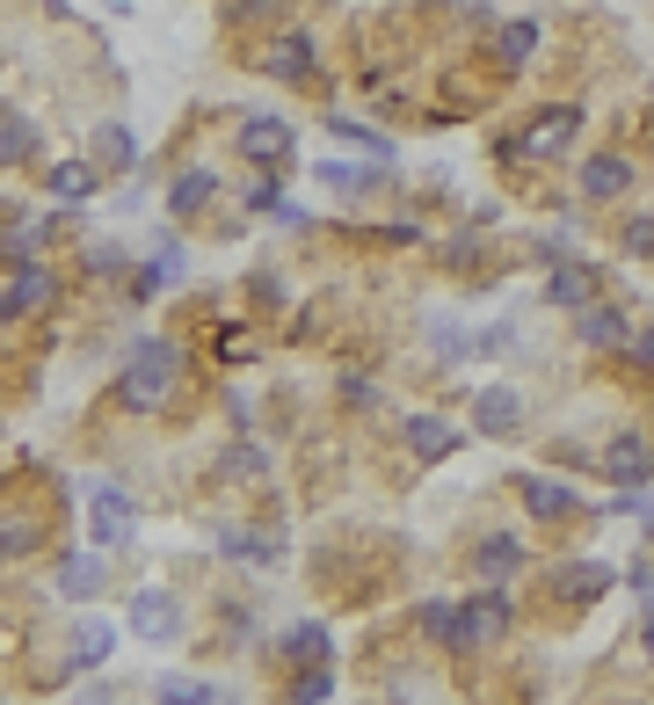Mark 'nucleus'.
I'll list each match as a JSON object with an SVG mask.
<instances>
[{
	"mask_svg": "<svg viewBox=\"0 0 654 705\" xmlns=\"http://www.w3.org/2000/svg\"><path fill=\"white\" fill-rule=\"evenodd\" d=\"M168 386H175V342H161V335L131 342V364H124V400H131V408H161V400H168Z\"/></svg>",
	"mask_w": 654,
	"mask_h": 705,
	"instance_id": "nucleus-1",
	"label": "nucleus"
},
{
	"mask_svg": "<svg viewBox=\"0 0 654 705\" xmlns=\"http://www.w3.org/2000/svg\"><path fill=\"white\" fill-rule=\"evenodd\" d=\"M88 524H95V538L102 546H124V538L139 531V516H131V495H124V487H110V480H95L88 487Z\"/></svg>",
	"mask_w": 654,
	"mask_h": 705,
	"instance_id": "nucleus-2",
	"label": "nucleus"
},
{
	"mask_svg": "<svg viewBox=\"0 0 654 705\" xmlns=\"http://www.w3.org/2000/svg\"><path fill=\"white\" fill-rule=\"evenodd\" d=\"M502 626H509V604H502V597H480V604L451 611V626H444V640H451V648H473V640H495Z\"/></svg>",
	"mask_w": 654,
	"mask_h": 705,
	"instance_id": "nucleus-3",
	"label": "nucleus"
},
{
	"mask_svg": "<svg viewBox=\"0 0 654 705\" xmlns=\"http://www.w3.org/2000/svg\"><path fill=\"white\" fill-rule=\"evenodd\" d=\"M175 626H182V611H175L168 589H139L131 597V632L139 640H175Z\"/></svg>",
	"mask_w": 654,
	"mask_h": 705,
	"instance_id": "nucleus-4",
	"label": "nucleus"
},
{
	"mask_svg": "<svg viewBox=\"0 0 654 705\" xmlns=\"http://www.w3.org/2000/svg\"><path fill=\"white\" fill-rule=\"evenodd\" d=\"M241 153H247V161H262V168H269V161H284V153H291V124L247 117V124H241Z\"/></svg>",
	"mask_w": 654,
	"mask_h": 705,
	"instance_id": "nucleus-5",
	"label": "nucleus"
},
{
	"mask_svg": "<svg viewBox=\"0 0 654 705\" xmlns=\"http://www.w3.org/2000/svg\"><path fill=\"white\" fill-rule=\"evenodd\" d=\"M575 131H581V110H553L546 124H531V131H524V146H502V153H509V161H516V153H560Z\"/></svg>",
	"mask_w": 654,
	"mask_h": 705,
	"instance_id": "nucleus-6",
	"label": "nucleus"
},
{
	"mask_svg": "<svg viewBox=\"0 0 654 705\" xmlns=\"http://www.w3.org/2000/svg\"><path fill=\"white\" fill-rule=\"evenodd\" d=\"M110 648H117V626H110V618H80V626H73V669H102Z\"/></svg>",
	"mask_w": 654,
	"mask_h": 705,
	"instance_id": "nucleus-7",
	"label": "nucleus"
},
{
	"mask_svg": "<svg viewBox=\"0 0 654 705\" xmlns=\"http://www.w3.org/2000/svg\"><path fill=\"white\" fill-rule=\"evenodd\" d=\"M604 473H611V480H626V487H640V480L654 473V451H647L640 437H618V444L604 451Z\"/></svg>",
	"mask_w": 654,
	"mask_h": 705,
	"instance_id": "nucleus-8",
	"label": "nucleus"
},
{
	"mask_svg": "<svg viewBox=\"0 0 654 705\" xmlns=\"http://www.w3.org/2000/svg\"><path fill=\"white\" fill-rule=\"evenodd\" d=\"M516 422H524L516 393H509V386H487L480 393V437H516Z\"/></svg>",
	"mask_w": 654,
	"mask_h": 705,
	"instance_id": "nucleus-9",
	"label": "nucleus"
},
{
	"mask_svg": "<svg viewBox=\"0 0 654 705\" xmlns=\"http://www.w3.org/2000/svg\"><path fill=\"white\" fill-rule=\"evenodd\" d=\"M604 589H611V567H597V560L560 567V597H567V604H589V597H604Z\"/></svg>",
	"mask_w": 654,
	"mask_h": 705,
	"instance_id": "nucleus-10",
	"label": "nucleus"
},
{
	"mask_svg": "<svg viewBox=\"0 0 654 705\" xmlns=\"http://www.w3.org/2000/svg\"><path fill=\"white\" fill-rule=\"evenodd\" d=\"M575 335L589 342V349H618V342H626V320L611 313V306H581V320H575Z\"/></svg>",
	"mask_w": 654,
	"mask_h": 705,
	"instance_id": "nucleus-11",
	"label": "nucleus"
},
{
	"mask_svg": "<svg viewBox=\"0 0 654 705\" xmlns=\"http://www.w3.org/2000/svg\"><path fill=\"white\" fill-rule=\"evenodd\" d=\"M408 437H414V451H422V459H451V451H459V430H451V422H436V414H414Z\"/></svg>",
	"mask_w": 654,
	"mask_h": 705,
	"instance_id": "nucleus-12",
	"label": "nucleus"
},
{
	"mask_svg": "<svg viewBox=\"0 0 654 705\" xmlns=\"http://www.w3.org/2000/svg\"><path fill=\"white\" fill-rule=\"evenodd\" d=\"M59 589H66L73 604H88V597L102 589V560H95V553H73L66 567H59Z\"/></svg>",
	"mask_w": 654,
	"mask_h": 705,
	"instance_id": "nucleus-13",
	"label": "nucleus"
},
{
	"mask_svg": "<svg viewBox=\"0 0 654 705\" xmlns=\"http://www.w3.org/2000/svg\"><path fill=\"white\" fill-rule=\"evenodd\" d=\"M524 502H531V516H575V487H560V480H524Z\"/></svg>",
	"mask_w": 654,
	"mask_h": 705,
	"instance_id": "nucleus-14",
	"label": "nucleus"
},
{
	"mask_svg": "<svg viewBox=\"0 0 654 705\" xmlns=\"http://www.w3.org/2000/svg\"><path fill=\"white\" fill-rule=\"evenodd\" d=\"M581 190H589V196H618V190H632V168L604 153V161H589V168H581Z\"/></svg>",
	"mask_w": 654,
	"mask_h": 705,
	"instance_id": "nucleus-15",
	"label": "nucleus"
},
{
	"mask_svg": "<svg viewBox=\"0 0 654 705\" xmlns=\"http://www.w3.org/2000/svg\"><path fill=\"white\" fill-rule=\"evenodd\" d=\"M516 567H524V546H516V538H480V575L487 582H502Z\"/></svg>",
	"mask_w": 654,
	"mask_h": 705,
	"instance_id": "nucleus-16",
	"label": "nucleus"
},
{
	"mask_svg": "<svg viewBox=\"0 0 654 705\" xmlns=\"http://www.w3.org/2000/svg\"><path fill=\"white\" fill-rule=\"evenodd\" d=\"M211 190H218V175H204V168H196V175H182V182L168 190V211H175V219H190L196 204H211Z\"/></svg>",
	"mask_w": 654,
	"mask_h": 705,
	"instance_id": "nucleus-17",
	"label": "nucleus"
},
{
	"mask_svg": "<svg viewBox=\"0 0 654 705\" xmlns=\"http://www.w3.org/2000/svg\"><path fill=\"white\" fill-rule=\"evenodd\" d=\"M546 298H553V306H589V269H575V262H560L553 269V284H546Z\"/></svg>",
	"mask_w": 654,
	"mask_h": 705,
	"instance_id": "nucleus-18",
	"label": "nucleus"
},
{
	"mask_svg": "<svg viewBox=\"0 0 654 705\" xmlns=\"http://www.w3.org/2000/svg\"><path fill=\"white\" fill-rule=\"evenodd\" d=\"M269 74H277V80H306V74H313V44H306V37H284L277 59H269Z\"/></svg>",
	"mask_w": 654,
	"mask_h": 705,
	"instance_id": "nucleus-19",
	"label": "nucleus"
},
{
	"mask_svg": "<svg viewBox=\"0 0 654 705\" xmlns=\"http://www.w3.org/2000/svg\"><path fill=\"white\" fill-rule=\"evenodd\" d=\"M95 153L110 161V168H139V139H131L124 124H102V131H95Z\"/></svg>",
	"mask_w": 654,
	"mask_h": 705,
	"instance_id": "nucleus-20",
	"label": "nucleus"
},
{
	"mask_svg": "<svg viewBox=\"0 0 654 705\" xmlns=\"http://www.w3.org/2000/svg\"><path fill=\"white\" fill-rule=\"evenodd\" d=\"M328 131H335V139H349V146H363L371 161H393V139H386V131H363L357 117H328Z\"/></svg>",
	"mask_w": 654,
	"mask_h": 705,
	"instance_id": "nucleus-21",
	"label": "nucleus"
},
{
	"mask_svg": "<svg viewBox=\"0 0 654 705\" xmlns=\"http://www.w3.org/2000/svg\"><path fill=\"white\" fill-rule=\"evenodd\" d=\"M44 298H51V277H44V269H37V262H29L23 277H15V298H8V306L23 313V306H44Z\"/></svg>",
	"mask_w": 654,
	"mask_h": 705,
	"instance_id": "nucleus-22",
	"label": "nucleus"
},
{
	"mask_svg": "<svg viewBox=\"0 0 654 705\" xmlns=\"http://www.w3.org/2000/svg\"><path fill=\"white\" fill-rule=\"evenodd\" d=\"M161 698H168V705H211L218 691H211V683H190V677H168V683H161Z\"/></svg>",
	"mask_w": 654,
	"mask_h": 705,
	"instance_id": "nucleus-23",
	"label": "nucleus"
},
{
	"mask_svg": "<svg viewBox=\"0 0 654 705\" xmlns=\"http://www.w3.org/2000/svg\"><path fill=\"white\" fill-rule=\"evenodd\" d=\"M284 648H291L298 662H328V632H320V626H298V632L284 640Z\"/></svg>",
	"mask_w": 654,
	"mask_h": 705,
	"instance_id": "nucleus-24",
	"label": "nucleus"
},
{
	"mask_svg": "<svg viewBox=\"0 0 654 705\" xmlns=\"http://www.w3.org/2000/svg\"><path fill=\"white\" fill-rule=\"evenodd\" d=\"M51 190L80 204V196H95V168H59V175H51Z\"/></svg>",
	"mask_w": 654,
	"mask_h": 705,
	"instance_id": "nucleus-25",
	"label": "nucleus"
},
{
	"mask_svg": "<svg viewBox=\"0 0 654 705\" xmlns=\"http://www.w3.org/2000/svg\"><path fill=\"white\" fill-rule=\"evenodd\" d=\"M538 51V23H509L502 29V59H531Z\"/></svg>",
	"mask_w": 654,
	"mask_h": 705,
	"instance_id": "nucleus-26",
	"label": "nucleus"
},
{
	"mask_svg": "<svg viewBox=\"0 0 654 705\" xmlns=\"http://www.w3.org/2000/svg\"><path fill=\"white\" fill-rule=\"evenodd\" d=\"M291 698H335V677H328V662H313V669H306V677H298V691H291Z\"/></svg>",
	"mask_w": 654,
	"mask_h": 705,
	"instance_id": "nucleus-27",
	"label": "nucleus"
},
{
	"mask_svg": "<svg viewBox=\"0 0 654 705\" xmlns=\"http://www.w3.org/2000/svg\"><path fill=\"white\" fill-rule=\"evenodd\" d=\"M29 146H37V131H29L23 117H8V124H0V153H8V161H15V153H29Z\"/></svg>",
	"mask_w": 654,
	"mask_h": 705,
	"instance_id": "nucleus-28",
	"label": "nucleus"
},
{
	"mask_svg": "<svg viewBox=\"0 0 654 705\" xmlns=\"http://www.w3.org/2000/svg\"><path fill=\"white\" fill-rule=\"evenodd\" d=\"M226 553H241V560H277V538H247V531H233V538H226Z\"/></svg>",
	"mask_w": 654,
	"mask_h": 705,
	"instance_id": "nucleus-29",
	"label": "nucleus"
},
{
	"mask_svg": "<svg viewBox=\"0 0 654 705\" xmlns=\"http://www.w3.org/2000/svg\"><path fill=\"white\" fill-rule=\"evenodd\" d=\"M320 182H335V190H363V182H371V168H349V161H328V168H320Z\"/></svg>",
	"mask_w": 654,
	"mask_h": 705,
	"instance_id": "nucleus-30",
	"label": "nucleus"
},
{
	"mask_svg": "<svg viewBox=\"0 0 654 705\" xmlns=\"http://www.w3.org/2000/svg\"><path fill=\"white\" fill-rule=\"evenodd\" d=\"M626 247H632V255H654V219H632L626 226Z\"/></svg>",
	"mask_w": 654,
	"mask_h": 705,
	"instance_id": "nucleus-31",
	"label": "nucleus"
},
{
	"mask_svg": "<svg viewBox=\"0 0 654 705\" xmlns=\"http://www.w3.org/2000/svg\"><path fill=\"white\" fill-rule=\"evenodd\" d=\"M342 393H349L357 408H371V400H379V386H371V379H342Z\"/></svg>",
	"mask_w": 654,
	"mask_h": 705,
	"instance_id": "nucleus-32",
	"label": "nucleus"
},
{
	"mask_svg": "<svg viewBox=\"0 0 654 705\" xmlns=\"http://www.w3.org/2000/svg\"><path fill=\"white\" fill-rule=\"evenodd\" d=\"M632 357H640V364H654V328H640V335H632Z\"/></svg>",
	"mask_w": 654,
	"mask_h": 705,
	"instance_id": "nucleus-33",
	"label": "nucleus"
},
{
	"mask_svg": "<svg viewBox=\"0 0 654 705\" xmlns=\"http://www.w3.org/2000/svg\"><path fill=\"white\" fill-rule=\"evenodd\" d=\"M647 655H654V618H647Z\"/></svg>",
	"mask_w": 654,
	"mask_h": 705,
	"instance_id": "nucleus-34",
	"label": "nucleus"
}]
</instances>
